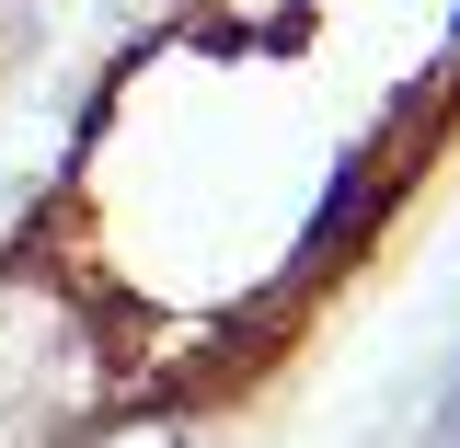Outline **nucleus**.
Masks as SVG:
<instances>
[{"label": "nucleus", "mask_w": 460, "mask_h": 448, "mask_svg": "<svg viewBox=\"0 0 460 448\" xmlns=\"http://www.w3.org/2000/svg\"><path fill=\"white\" fill-rule=\"evenodd\" d=\"M58 448H196V426H184V402H115V414L58 426Z\"/></svg>", "instance_id": "f257e3e1"}, {"label": "nucleus", "mask_w": 460, "mask_h": 448, "mask_svg": "<svg viewBox=\"0 0 460 448\" xmlns=\"http://www.w3.org/2000/svg\"><path fill=\"white\" fill-rule=\"evenodd\" d=\"M414 448H460V356L438 368V391H426V426H414Z\"/></svg>", "instance_id": "f03ea898"}, {"label": "nucleus", "mask_w": 460, "mask_h": 448, "mask_svg": "<svg viewBox=\"0 0 460 448\" xmlns=\"http://www.w3.org/2000/svg\"><path fill=\"white\" fill-rule=\"evenodd\" d=\"M104 12H115V23H162L172 0H104Z\"/></svg>", "instance_id": "7ed1b4c3"}]
</instances>
